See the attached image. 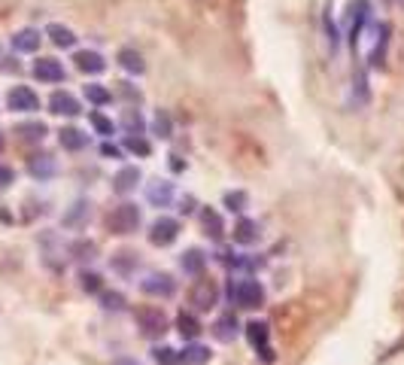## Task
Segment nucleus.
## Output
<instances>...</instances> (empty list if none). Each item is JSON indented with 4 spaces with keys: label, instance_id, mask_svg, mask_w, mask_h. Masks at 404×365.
Returning a JSON list of instances; mask_svg holds the SVG:
<instances>
[{
    "label": "nucleus",
    "instance_id": "f257e3e1",
    "mask_svg": "<svg viewBox=\"0 0 404 365\" xmlns=\"http://www.w3.org/2000/svg\"><path fill=\"white\" fill-rule=\"evenodd\" d=\"M228 298L234 308L240 311H256L265 304V286L256 277H238L228 284Z\"/></svg>",
    "mask_w": 404,
    "mask_h": 365
},
{
    "label": "nucleus",
    "instance_id": "f03ea898",
    "mask_svg": "<svg viewBox=\"0 0 404 365\" xmlns=\"http://www.w3.org/2000/svg\"><path fill=\"white\" fill-rule=\"evenodd\" d=\"M140 222H143V213H140V207L137 204H131V201H122L119 207H113V210L107 213V231H113V235H134V231L140 228Z\"/></svg>",
    "mask_w": 404,
    "mask_h": 365
},
{
    "label": "nucleus",
    "instance_id": "7ed1b4c3",
    "mask_svg": "<svg viewBox=\"0 0 404 365\" xmlns=\"http://www.w3.org/2000/svg\"><path fill=\"white\" fill-rule=\"evenodd\" d=\"M134 320H137V329L143 338H162L167 332V313L155 304H143V308L134 311Z\"/></svg>",
    "mask_w": 404,
    "mask_h": 365
},
{
    "label": "nucleus",
    "instance_id": "20e7f679",
    "mask_svg": "<svg viewBox=\"0 0 404 365\" xmlns=\"http://www.w3.org/2000/svg\"><path fill=\"white\" fill-rule=\"evenodd\" d=\"M189 302H192V308H195V311H213L216 304H219V286H216V280L198 277L195 284H192V289H189Z\"/></svg>",
    "mask_w": 404,
    "mask_h": 365
},
{
    "label": "nucleus",
    "instance_id": "39448f33",
    "mask_svg": "<svg viewBox=\"0 0 404 365\" xmlns=\"http://www.w3.org/2000/svg\"><path fill=\"white\" fill-rule=\"evenodd\" d=\"M176 238H180V219L173 217H158L149 226V244L153 247H171Z\"/></svg>",
    "mask_w": 404,
    "mask_h": 365
},
{
    "label": "nucleus",
    "instance_id": "423d86ee",
    "mask_svg": "<svg viewBox=\"0 0 404 365\" xmlns=\"http://www.w3.org/2000/svg\"><path fill=\"white\" fill-rule=\"evenodd\" d=\"M6 107L13 113H37L40 110V98L31 86H13L6 95Z\"/></svg>",
    "mask_w": 404,
    "mask_h": 365
},
{
    "label": "nucleus",
    "instance_id": "0eeeda50",
    "mask_svg": "<svg viewBox=\"0 0 404 365\" xmlns=\"http://www.w3.org/2000/svg\"><path fill=\"white\" fill-rule=\"evenodd\" d=\"M247 338H249V344L256 347L258 353H262V359L265 362H274V350H271V344H267V338H271V329H267V323H262V320H252V323H247Z\"/></svg>",
    "mask_w": 404,
    "mask_h": 365
},
{
    "label": "nucleus",
    "instance_id": "6e6552de",
    "mask_svg": "<svg viewBox=\"0 0 404 365\" xmlns=\"http://www.w3.org/2000/svg\"><path fill=\"white\" fill-rule=\"evenodd\" d=\"M140 289L146 295H153V298H171L176 293V280L171 277V274H146V277L140 280Z\"/></svg>",
    "mask_w": 404,
    "mask_h": 365
},
{
    "label": "nucleus",
    "instance_id": "1a4fd4ad",
    "mask_svg": "<svg viewBox=\"0 0 404 365\" xmlns=\"http://www.w3.org/2000/svg\"><path fill=\"white\" fill-rule=\"evenodd\" d=\"M31 73H33V79H40V82H49V86H55V82H64V64L58 61V58H37L33 61V68H31Z\"/></svg>",
    "mask_w": 404,
    "mask_h": 365
},
{
    "label": "nucleus",
    "instance_id": "9d476101",
    "mask_svg": "<svg viewBox=\"0 0 404 365\" xmlns=\"http://www.w3.org/2000/svg\"><path fill=\"white\" fill-rule=\"evenodd\" d=\"M73 64H77L79 73H86V77H100V73L107 70V58L95 52V49H79L77 55H73Z\"/></svg>",
    "mask_w": 404,
    "mask_h": 365
},
{
    "label": "nucleus",
    "instance_id": "9b49d317",
    "mask_svg": "<svg viewBox=\"0 0 404 365\" xmlns=\"http://www.w3.org/2000/svg\"><path fill=\"white\" fill-rule=\"evenodd\" d=\"M49 113L73 119V116L82 113V107H79V101L70 95V91H61V88H58V91H52V95H49Z\"/></svg>",
    "mask_w": 404,
    "mask_h": 365
},
{
    "label": "nucleus",
    "instance_id": "f8f14e48",
    "mask_svg": "<svg viewBox=\"0 0 404 365\" xmlns=\"http://www.w3.org/2000/svg\"><path fill=\"white\" fill-rule=\"evenodd\" d=\"M173 195H176V189H173L171 180H153V182H146V201L153 204V207H171L173 204Z\"/></svg>",
    "mask_w": 404,
    "mask_h": 365
},
{
    "label": "nucleus",
    "instance_id": "ddd939ff",
    "mask_svg": "<svg viewBox=\"0 0 404 365\" xmlns=\"http://www.w3.org/2000/svg\"><path fill=\"white\" fill-rule=\"evenodd\" d=\"M140 180H143V173H140L137 164H125V168H119L116 177H113V192L116 195H131Z\"/></svg>",
    "mask_w": 404,
    "mask_h": 365
},
{
    "label": "nucleus",
    "instance_id": "4468645a",
    "mask_svg": "<svg viewBox=\"0 0 404 365\" xmlns=\"http://www.w3.org/2000/svg\"><path fill=\"white\" fill-rule=\"evenodd\" d=\"M28 173L33 180H52L58 173V162L49 153H37L28 159Z\"/></svg>",
    "mask_w": 404,
    "mask_h": 365
},
{
    "label": "nucleus",
    "instance_id": "2eb2a0df",
    "mask_svg": "<svg viewBox=\"0 0 404 365\" xmlns=\"http://www.w3.org/2000/svg\"><path fill=\"white\" fill-rule=\"evenodd\" d=\"M40 43H43V34H40L37 28H22V31H15V34H13V49H15V52H22V55L37 52Z\"/></svg>",
    "mask_w": 404,
    "mask_h": 365
},
{
    "label": "nucleus",
    "instance_id": "dca6fc26",
    "mask_svg": "<svg viewBox=\"0 0 404 365\" xmlns=\"http://www.w3.org/2000/svg\"><path fill=\"white\" fill-rule=\"evenodd\" d=\"M58 143H61L67 153H82V149L88 146V134L77 125H64L61 131H58Z\"/></svg>",
    "mask_w": 404,
    "mask_h": 365
},
{
    "label": "nucleus",
    "instance_id": "f3484780",
    "mask_svg": "<svg viewBox=\"0 0 404 365\" xmlns=\"http://www.w3.org/2000/svg\"><path fill=\"white\" fill-rule=\"evenodd\" d=\"M116 61H119V68L125 73H131V77H143V73H146V61H143V55L137 52V49H131V46H122L119 55H116Z\"/></svg>",
    "mask_w": 404,
    "mask_h": 365
},
{
    "label": "nucleus",
    "instance_id": "a211bd4d",
    "mask_svg": "<svg viewBox=\"0 0 404 365\" xmlns=\"http://www.w3.org/2000/svg\"><path fill=\"white\" fill-rule=\"evenodd\" d=\"M201 228H204V235L210 238V240H222L225 238V222H222V213L219 210H213V207H204L201 210Z\"/></svg>",
    "mask_w": 404,
    "mask_h": 365
},
{
    "label": "nucleus",
    "instance_id": "6ab92c4d",
    "mask_svg": "<svg viewBox=\"0 0 404 365\" xmlns=\"http://www.w3.org/2000/svg\"><path fill=\"white\" fill-rule=\"evenodd\" d=\"M352 22H350V43H352V49L359 46V37H362V31H365V22H368V15H371V3L368 0H356L352 3Z\"/></svg>",
    "mask_w": 404,
    "mask_h": 365
},
{
    "label": "nucleus",
    "instance_id": "aec40b11",
    "mask_svg": "<svg viewBox=\"0 0 404 365\" xmlns=\"http://www.w3.org/2000/svg\"><path fill=\"white\" fill-rule=\"evenodd\" d=\"M231 238H234V244H243V247H249V244H256V240L262 238V231H258V222H256V219H247V217H240L238 222H234V231H231Z\"/></svg>",
    "mask_w": 404,
    "mask_h": 365
},
{
    "label": "nucleus",
    "instance_id": "412c9836",
    "mask_svg": "<svg viewBox=\"0 0 404 365\" xmlns=\"http://www.w3.org/2000/svg\"><path fill=\"white\" fill-rule=\"evenodd\" d=\"M238 332H240V323H238V317H234V311H228V313H222L216 323H213V335L219 338V341H234L238 338Z\"/></svg>",
    "mask_w": 404,
    "mask_h": 365
},
{
    "label": "nucleus",
    "instance_id": "4be33fe9",
    "mask_svg": "<svg viewBox=\"0 0 404 365\" xmlns=\"http://www.w3.org/2000/svg\"><path fill=\"white\" fill-rule=\"evenodd\" d=\"M15 134H19V140H24V143H40V140H46L49 128H46V122L31 119V122H19V125H15Z\"/></svg>",
    "mask_w": 404,
    "mask_h": 365
},
{
    "label": "nucleus",
    "instance_id": "5701e85b",
    "mask_svg": "<svg viewBox=\"0 0 404 365\" xmlns=\"http://www.w3.org/2000/svg\"><path fill=\"white\" fill-rule=\"evenodd\" d=\"M180 268L186 271V274H192V277H201L204 268H207V256L201 253L198 247H189V250L180 256Z\"/></svg>",
    "mask_w": 404,
    "mask_h": 365
},
{
    "label": "nucleus",
    "instance_id": "b1692460",
    "mask_svg": "<svg viewBox=\"0 0 404 365\" xmlns=\"http://www.w3.org/2000/svg\"><path fill=\"white\" fill-rule=\"evenodd\" d=\"M88 213H91V204L86 201V198H79V201L64 213L61 226H64V228H82V226H86V219H88Z\"/></svg>",
    "mask_w": 404,
    "mask_h": 365
},
{
    "label": "nucleus",
    "instance_id": "393cba45",
    "mask_svg": "<svg viewBox=\"0 0 404 365\" xmlns=\"http://www.w3.org/2000/svg\"><path fill=\"white\" fill-rule=\"evenodd\" d=\"M46 37L52 40L58 49H73V46H77V40H79L70 28H67V24H58V22H52V24L46 28Z\"/></svg>",
    "mask_w": 404,
    "mask_h": 365
},
{
    "label": "nucleus",
    "instance_id": "a878e982",
    "mask_svg": "<svg viewBox=\"0 0 404 365\" xmlns=\"http://www.w3.org/2000/svg\"><path fill=\"white\" fill-rule=\"evenodd\" d=\"M176 332H180L186 341H195V338L201 335V323L195 313H189V311H180V317H176Z\"/></svg>",
    "mask_w": 404,
    "mask_h": 365
},
{
    "label": "nucleus",
    "instance_id": "bb28decb",
    "mask_svg": "<svg viewBox=\"0 0 404 365\" xmlns=\"http://www.w3.org/2000/svg\"><path fill=\"white\" fill-rule=\"evenodd\" d=\"M119 125L128 131V137H134V134H143V128H146V119H143V113L137 110V107H128V110L122 113Z\"/></svg>",
    "mask_w": 404,
    "mask_h": 365
},
{
    "label": "nucleus",
    "instance_id": "cd10ccee",
    "mask_svg": "<svg viewBox=\"0 0 404 365\" xmlns=\"http://www.w3.org/2000/svg\"><path fill=\"white\" fill-rule=\"evenodd\" d=\"M210 359V347H204V344H186V350L180 353V362H186V365H204Z\"/></svg>",
    "mask_w": 404,
    "mask_h": 365
},
{
    "label": "nucleus",
    "instance_id": "c85d7f7f",
    "mask_svg": "<svg viewBox=\"0 0 404 365\" xmlns=\"http://www.w3.org/2000/svg\"><path fill=\"white\" fill-rule=\"evenodd\" d=\"M153 134L162 137V140L173 137V119H171V113H167V110H158V113H155V119H153Z\"/></svg>",
    "mask_w": 404,
    "mask_h": 365
},
{
    "label": "nucleus",
    "instance_id": "c756f323",
    "mask_svg": "<svg viewBox=\"0 0 404 365\" xmlns=\"http://www.w3.org/2000/svg\"><path fill=\"white\" fill-rule=\"evenodd\" d=\"M86 98H88V104L104 107V104L113 101V91H109L107 86H100V82H88V86H86Z\"/></svg>",
    "mask_w": 404,
    "mask_h": 365
},
{
    "label": "nucleus",
    "instance_id": "7c9ffc66",
    "mask_svg": "<svg viewBox=\"0 0 404 365\" xmlns=\"http://www.w3.org/2000/svg\"><path fill=\"white\" fill-rule=\"evenodd\" d=\"M125 149L131 155H140V159H149L153 155V143H149L143 134H134V137H125Z\"/></svg>",
    "mask_w": 404,
    "mask_h": 365
},
{
    "label": "nucleus",
    "instance_id": "2f4dec72",
    "mask_svg": "<svg viewBox=\"0 0 404 365\" xmlns=\"http://www.w3.org/2000/svg\"><path fill=\"white\" fill-rule=\"evenodd\" d=\"M386 43H389V24H380L377 28V40H374V49H371V64H380L383 55H386Z\"/></svg>",
    "mask_w": 404,
    "mask_h": 365
},
{
    "label": "nucleus",
    "instance_id": "473e14b6",
    "mask_svg": "<svg viewBox=\"0 0 404 365\" xmlns=\"http://www.w3.org/2000/svg\"><path fill=\"white\" fill-rule=\"evenodd\" d=\"M88 122H91V128H95L98 134H104V137H113V134H116V122H113V119H107L104 113L91 110V113H88Z\"/></svg>",
    "mask_w": 404,
    "mask_h": 365
},
{
    "label": "nucleus",
    "instance_id": "72a5a7b5",
    "mask_svg": "<svg viewBox=\"0 0 404 365\" xmlns=\"http://www.w3.org/2000/svg\"><path fill=\"white\" fill-rule=\"evenodd\" d=\"M70 253L77 256L79 262H91V259L98 256V244H95V240H86V238H82V240H77V244L70 247Z\"/></svg>",
    "mask_w": 404,
    "mask_h": 365
},
{
    "label": "nucleus",
    "instance_id": "f704fd0d",
    "mask_svg": "<svg viewBox=\"0 0 404 365\" xmlns=\"http://www.w3.org/2000/svg\"><path fill=\"white\" fill-rule=\"evenodd\" d=\"M222 204L228 207L231 213H243V210H247V204H249V195L243 192V189H238V192H225Z\"/></svg>",
    "mask_w": 404,
    "mask_h": 365
},
{
    "label": "nucleus",
    "instance_id": "c9c22d12",
    "mask_svg": "<svg viewBox=\"0 0 404 365\" xmlns=\"http://www.w3.org/2000/svg\"><path fill=\"white\" fill-rule=\"evenodd\" d=\"M153 359H155L158 365H176V362H180V353H176L173 347H155V350H153Z\"/></svg>",
    "mask_w": 404,
    "mask_h": 365
},
{
    "label": "nucleus",
    "instance_id": "e433bc0d",
    "mask_svg": "<svg viewBox=\"0 0 404 365\" xmlns=\"http://www.w3.org/2000/svg\"><path fill=\"white\" fill-rule=\"evenodd\" d=\"M79 286L86 289V293H91V295H95V293H100V286H104V284H100V277H98V274H91V271H82V274H79Z\"/></svg>",
    "mask_w": 404,
    "mask_h": 365
},
{
    "label": "nucleus",
    "instance_id": "4c0bfd02",
    "mask_svg": "<svg viewBox=\"0 0 404 365\" xmlns=\"http://www.w3.org/2000/svg\"><path fill=\"white\" fill-rule=\"evenodd\" d=\"M100 304L107 311H122L125 308V295L122 293H100Z\"/></svg>",
    "mask_w": 404,
    "mask_h": 365
},
{
    "label": "nucleus",
    "instance_id": "58836bf2",
    "mask_svg": "<svg viewBox=\"0 0 404 365\" xmlns=\"http://www.w3.org/2000/svg\"><path fill=\"white\" fill-rule=\"evenodd\" d=\"M134 262H137V256H134V253H128V250H122V253H116V256H113V265H116V271H122V274H128Z\"/></svg>",
    "mask_w": 404,
    "mask_h": 365
},
{
    "label": "nucleus",
    "instance_id": "ea45409f",
    "mask_svg": "<svg viewBox=\"0 0 404 365\" xmlns=\"http://www.w3.org/2000/svg\"><path fill=\"white\" fill-rule=\"evenodd\" d=\"M119 91H122V98H128L131 107H137L143 101V95H140V88H134L131 82H119Z\"/></svg>",
    "mask_w": 404,
    "mask_h": 365
},
{
    "label": "nucleus",
    "instance_id": "a19ab883",
    "mask_svg": "<svg viewBox=\"0 0 404 365\" xmlns=\"http://www.w3.org/2000/svg\"><path fill=\"white\" fill-rule=\"evenodd\" d=\"M13 182H15V171L10 168V164L0 162V189H10Z\"/></svg>",
    "mask_w": 404,
    "mask_h": 365
},
{
    "label": "nucleus",
    "instance_id": "79ce46f5",
    "mask_svg": "<svg viewBox=\"0 0 404 365\" xmlns=\"http://www.w3.org/2000/svg\"><path fill=\"white\" fill-rule=\"evenodd\" d=\"M100 155H104V159H122L125 149H122V146H116V143H109V140H107V143H100Z\"/></svg>",
    "mask_w": 404,
    "mask_h": 365
},
{
    "label": "nucleus",
    "instance_id": "37998d69",
    "mask_svg": "<svg viewBox=\"0 0 404 365\" xmlns=\"http://www.w3.org/2000/svg\"><path fill=\"white\" fill-rule=\"evenodd\" d=\"M180 213H195V198H182V207H180Z\"/></svg>",
    "mask_w": 404,
    "mask_h": 365
},
{
    "label": "nucleus",
    "instance_id": "c03bdc74",
    "mask_svg": "<svg viewBox=\"0 0 404 365\" xmlns=\"http://www.w3.org/2000/svg\"><path fill=\"white\" fill-rule=\"evenodd\" d=\"M116 365H137V362H131V359H119V362H116Z\"/></svg>",
    "mask_w": 404,
    "mask_h": 365
},
{
    "label": "nucleus",
    "instance_id": "a18cd8bd",
    "mask_svg": "<svg viewBox=\"0 0 404 365\" xmlns=\"http://www.w3.org/2000/svg\"><path fill=\"white\" fill-rule=\"evenodd\" d=\"M0 149H3V131H0Z\"/></svg>",
    "mask_w": 404,
    "mask_h": 365
},
{
    "label": "nucleus",
    "instance_id": "49530a36",
    "mask_svg": "<svg viewBox=\"0 0 404 365\" xmlns=\"http://www.w3.org/2000/svg\"><path fill=\"white\" fill-rule=\"evenodd\" d=\"M398 6H404V0H398Z\"/></svg>",
    "mask_w": 404,
    "mask_h": 365
}]
</instances>
